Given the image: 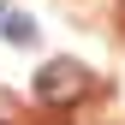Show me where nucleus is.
<instances>
[{
    "label": "nucleus",
    "mask_w": 125,
    "mask_h": 125,
    "mask_svg": "<svg viewBox=\"0 0 125 125\" xmlns=\"http://www.w3.org/2000/svg\"><path fill=\"white\" fill-rule=\"evenodd\" d=\"M83 95H89V66H77V60L36 66V101L42 107H77Z\"/></svg>",
    "instance_id": "nucleus-1"
},
{
    "label": "nucleus",
    "mask_w": 125,
    "mask_h": 125,
    "mask_svg": "<svg viewBox=\"0 0 125 125\" xmlns=\"http://www.w3.org/2000/svg\"><path fill=\"white\" fill-rule=\"evenodd\" d=\"M0 36L24 48V42H36V24H30V18H18V12H6V24H0Z\"/></svg>",
    "instance_id": "nucleus-2"
}]
</instances>
